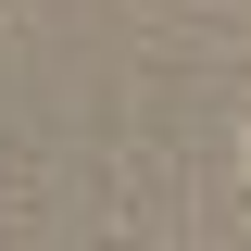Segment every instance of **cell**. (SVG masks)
<instances>
[{
    "instance_id": "obj_1",
    "label": "cell",
    "mask_w": 251,
    "mask_h": 251,
    "mask_svg": "<svg viewBox=\"0 0 251 251\" xmlns=\"http://www.w3.org/2000/svg\"><path fill=\"white\" fill-rule=\"evenodd\" d=\"M239 151H251V138H239Z\"/></svg>"
}]
</instances>
